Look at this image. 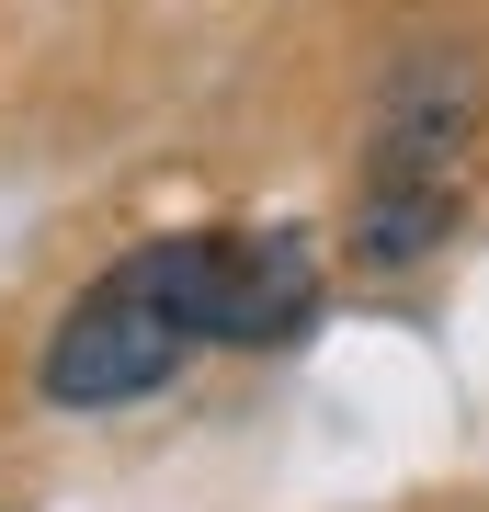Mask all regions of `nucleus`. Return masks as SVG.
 <instances>
[{
    "mask_svg": "<svg viewBox=\"0 0 489 512\" xmlns=\"http://www.w3.org/2000/svg\"><path fill=\"white\" fill-rule=\"evenodd\" d=\"M444 228H455V183H433V171H364V205H353L364 274H399V262L444 251Z\"/></svg>",
    "mask_w": 489,
    "mask_h": 512,
    "instance_id": "obj_3",
    "label": "nucleus"
},
{
    "mask_svg": "<svg viewBox=\"0 0 489 512\" xmlns=\"http://www.w3.org/2000/svg\"><path fill=\"white\" fill-rule=\"evenodd\" d=\"M319 319V239L308 228H228V296H217V342L273 353Z\"/></svg>",
    "mask_w": 489,
    "mask_h": 512,
    "instance_id": "obj_2",
    "label": "nucleus"
},
{
    "mask_svg": "<svg viewBox=\"0 0 489 512\" xmlns=\"http://www.w3.org/2000/svg\"><path fill=\"white\" fill-rule=\"evenodd\" d=\"M182 353H194V330H182L171 285H160V251H126L46 330L35 387H46V410H126V399H160L182 376Z\"/></svg>",
    "mask_w": 489,
    "mask_h": 512,
    "instance_id": "obj_1",
    "label": "nucleus"
}]
</instances>
